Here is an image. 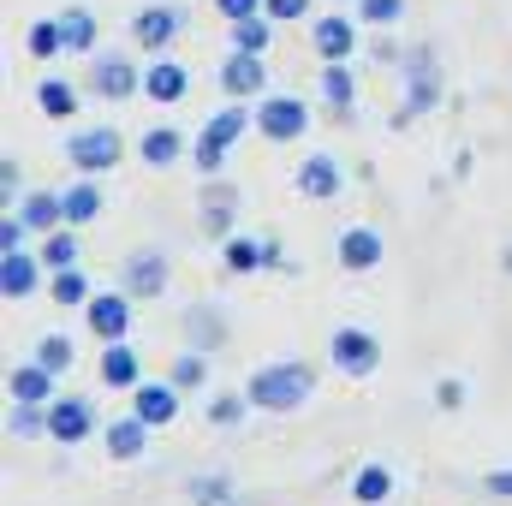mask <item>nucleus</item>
<instances>
[{"label":"nucleus","mask_w":512,"mask_h":506,"mask_svg":"<svg viewBox=\"0 0 512 506\" xmlns=\"http://www.w3.org/2000/svg\"><path fill=\"white\" fill-rule=\"evenodd\" d=\"M137 155H143V167L161 173V167H173V161L191 155V137H185L179 126H149L143 137H137Z\"/></svg>","instance_id":"22"},{"label":"nucleus","mask_w":512,"mask_h":506,"mask_svg":"<svg viewBox=\"0 0 512 506\" xmlns=\"http://www.w3.org/2000/svg\"><path fill=\"white\" fill-rule=\"evenodd\" d=\"M370 60H382V66H399V60H405V48H393V42H376V48H370Z\"/></svg>","instance_id":"48"},{"label":"nucleus","mask_w":512,"mask_h":506,"mask_svg":"<svg viewBox=\"0 0 512 506\" xmlns=\"http://www.w3.org/2000/svg\"><path fill=\"white\" fill-rule=\"evenodd\" d=\"M24 239H30V227H24V221H18V209H12V215L0 221V251H24Z\"/></svg>","instance_id":"45"},{"label":"nucleus","mask_w":512,"mask_h":506,"mask_svg":"<svg viewBox=\"0 0 512 506\" xmlns=\"http://www.w3.org/2000/svg\"><path fill=\"white\" fill-rule=\"evenodd\" d=\"M18 221H24L30 233H54V227H66L60 191H24V203H18Z\"/></svg>","instance_id":"25"},{"label":"nucleus","mask_w":512,"mask_h":506,"mask_svg":"<svg viewBox=\"0 0 512 506\" xmlns=\"http://www.w3.org/2000/svg\"><path fill=\"white\" fill-rule=\"evenodd\" d=\"M215 12H221L227 24H239V18H256V12H262V0H215Z\"/></svg>","instance_id":"46"},{"label":"nucleus","mask_w":512,"mask_h":506,"mask_svg":"<svg viewBox=\"0 0 512 506\" xmlns=\"http://www.w3.org/2000/svg\"><path fill=\"white\" fill-rule=\"evenodd\" d=\"M215 84L227 90V102H251L268 90V54H245V48H233L221 66H215Z\"/></svg>","instance_id":"10"},{"label":"nucleus","mask_w":512,"mask_h":506,"mask_svg":"<svg viewBox=\"0 0 512 506\" xmlns=\"http://www.w3.org/2000/svg\"><path fill=\"white\" fill-rule=\"evenodd\" d=\"M501 268H507V274H512V245H507V251H501Z\"/></svg>","instance_id":"49"},{"label":"nucleus","mask_w":512,"mask_h":506,"mask_svg":"<svg viewBox=\"0 0 512 506\" xmlns=\"http://www.w3.org/2000/svg\"><path fill=\"white\" fill-rule=\"evenodd\" d=\"M435 405H441V411H459V405H465V381L441 376V381H435Z\"/></svg>","instance_id":"44"},{"label":"nucleus","mask_w":512,"mask_h":506,"mask_svg":"<svg viewBox=\"0 0 512 506\" xmlns=\"http://www.w3.org/2000/svg\"><path fill=\"white\" fill-rule=\"evenodd\" d=\"M447 102V78H441V54L429 48V42H411L405 48V60H399V108L387 114V126L405 131L411 120H423V114H435Z\"/></svg>","instance_id":"1"},{"label":"nucleus","mask_w":512,"mask_h":506,"mask_svg":"<svg viewBox=\"0 0 512 506\" xmlns=\"http://www.w3.org/2000/svg\"><path fill=\"white\" fill-rule=\"evenodd\" d=\"M143 96H149V102H161V108H173V102H185V96H191V72H185L179 60L155 54V66L143 72Z\"/></svg>","instance_id":"21"},{"label":"nucleus","mask_w":512,"mask_h":506,"mask_svg":"<svg viewBox=\"0 0 512 506\" xmlns=\"http://www.w3.org/2000/svg\"><path fill=\"white\" fill-rule=\"evenodd\" d=\"M352 501H358V506H387V501H393V471L376 465V459H370V465H358V471H352Z\"/></svg>","instance_id":"28"},{"label":"nucleus","mask_w":512,"mask_h":506,"mask_svg":"<svg viewBox=\"0 0 512 506\" xmlns=\"http://www.w3.org/2000/svg\"><path fill=\"white\" fill-rule=\"evenodd\" d=\"M399 18H405V0H358V24H370V30H387Z\"/></svg>","instance_id":"41"},{"label":"nucleus","mask_w":512,"mask_h":506,"mask_svg":"<svg viewBox=\"0 0 512 506\" xmlns=\"http://www.w3.org/2000/svg\"><path fill=\"white\" fill-rule=\"evenodd\" d=\"M256 131L268 143H298L310 131V102L304 96H256Z\"/></svg>","instance_id":"7"},{"label":"nucleus","mask_w":512,"mask_h":506,"mask_svg":"<svg viewBox=\"0 0 512 506\" xmlns=\"http://www.w3.org/2000/svg\"><path fill=\"white\" fill-rule=\"evenodd\" d=\"M143 381V364H137V352H131L126 340H114L108 352H102V387H114V393H131Z\"/></svg>","instance_id":"27"},{"label":"nucleus","mask_w":512,"mask_h":506,"mask_svg":"<svg viewBox=\"0 0 512 506\" xmlns=\"http://www.w3.org/2000/svg\"><path fill=\"white\" fill-rule=\"evenodd\" d=\"M179 399H185V393H179L173 381H137V387H131V411H137L149 429L179 423Z\"/></svg>","instance_id":"18"},{"label":"nucleus","mask_w":512,"mask_h":506,"mask_svg":"<svg viewBox=\"0 0 512 506\" xmlns=\"http://www.w3.org/2000/svg\"><path fill=\"white\" fill-rule=\"evenodd\" d=\"M328 364L352 381L376 376V370H382V340H376L370 328H334V334H328Z\"/></svg>","instance_id":"5"},{"label":"nucleus","mask_w":512,"mask_h":506,"mask_svg":"<svg viewBox=\"0 0 512 506\" xmlns=\"http://www.w3.org/2000/svg\"><path fill=\"white\" fill-rule=\"evenodd\" d=\"M0 197H6V203L24 197V167H18V155H0Z\"/></svg>","instance_id":"42"},{"label":"nucleus","mask_w":512,"mask_h":506,"mask_svg":"<svg viewBox=\"0 0 512 506\" xmlns=\"http://www.w3.org/2000/svg\"><path fill=\"white\" fill-rule=\"evenodd\" d=\"M167 381H173L179 393H197V387L209 381V352H191V346H185V352L167 364Z\"/></svg>","instance_id":"37"},{"label":"nucleus","mask_w":512,"mask_h":506,"mask_svg":"<svg viewBox=\"0 0 512 506\" xmlns=\"http://www.w3.org/2000/svg\"><path fill=\"white\" fill-rule=\"evenodd\" d=\"M90 90L102 102H126V96H143V72L131 66L126 54H96L90 60Z\"/></svg>","instance_id":"14"},{"label":"nucleus","mask_w":512,"mask_h":506,"mask_svg":"<svg viewBox=\"0 0 512 506\" xmlns=\"http://www.w3.org/2000/svg\"><path fill=\"white\" fill-rule=\"evenodd\" d=\"M54 387H60V376H54L48 364H36V358H30V364H18V370L6 376V393H12V399H24V405H54V399H60Z\"/></svg>","instance_id":"24"},{"label":"nucleus","mask_w":512,"mask_h":506,"mask_svg":"<svg viewBox=\"0 0 512 506\" xmlns=\"http://www.w3.org/2000/svg\"><path fill=\"white\" fill-rule=\"evenodd\" d=\"M268 42H274V18H268V12H256V18H239V24H233V48H245V54H268Z\"/></svg>","instance_id":"39"},{"label":"nucleus","mask_w":512,"mask_h":506,"mask_svg":"<svg viewBox=\"0 0 512 506\" xmlns=\"http://www.w3.org/2000/svg\"><path fill=\"white\" fill-rule=\"evenodd\" d=\"M90 435H102L96 405L78 399V393H60V399L48 405V441H54V447H78V441H90Z\"/></svg>","instance_id":"9"},{"label":"nucleus","mask_w":512,"mask_h":506,"mask_svg":"<svg viewBox=\"0 0 512 506\" xmlns=\"http://www.w3.org/2000/svg\"><path fill=\"white\" fill-rule=\"evenodd\" d=\"M292 185H298V197H310V203H334V197L346 191V173H340V161H334L328 149H310V155L298 161Z\"/></svg>","instance_id":"13"},{"label":"nucleus","mask_w":512,"mask_h":506,"mask_svg":"<svg viewBox=\"0 0 512 506\" xmlns=\"http://www.w3.org/2000/svg\"><path fill=\"white\" fill-rule=\"evenodd\" d=\"M179 328H185V346H191V352H209V358H215V352L227 346V316H221L209 298H203V304H185Z\"/></svg>","instance_id":"17"},{"label":"nucleus","mask_w":512,"mask_h":506,"mask_svg":"<svg viewBox=\"0 0 512 506\" xmlns=\"http://www.w3.org/2000/svg\"><path fill=\"white\" fill-rule=\"evenodd\" d=\"M179 30H185V12L167 6V0H161V6H143V12L131 18V42H137L143 54H167V42H173Z\"/></svg>","instance_id":"15"},{"label":"nucleus","mask_w":512,"mask_h":506,"mask_svg":"<svg viewBox=\"0 0 512 506\" xmlns=\"http://www.w3.org/2000/svg\"><path fill=\"white\" fill-rule=\"evenodd\" d=\"M36 108H42L48 120H78V90H72L66 78H42V84H36Z\"/></svg>","instance_id":"31"},{"label":"nucleus","mask_w":512,"mask_h":506,"mask_svg":"<svg viewBox=\"0 0 512 506\" xmlns=\"http://www.w3.org/2000/svg\"><path fill=\"white\" fill-rule=\"evenodd\" d=\"M251 411H256V405L245 399V387H239V393H215V399H209V423H215V429H239Z\"/></svg>","instance_id":"40"},{"label":"nucleus","mask_w":512,"mask_h":506,"mask_svg":"<svg viewBox=\"0 0 512 506\" xmlns=\"http://www.w3.org/2000/svg\"><path fill=\"white\" fill-rule=\"evenodd\" d=\"M48 280V262L42 256H30V251H0V298H30L36 286Z\"/></svg>","instance_id":"19"},{"label":"nucleus","mask_w":512,"mask_h":506,"mask_svg":"<svg viewBox=\"0 0 512 506\" xmlns=\"http://www.w3.org/2000/svg\"><path fill=\"white\" fill-rule=\"evenodd\" d=\"M60 209H66V227H90L96 215H102V185H66L60 191Z\"/></svg>","instance_id":"30"},{"label":"nucleus","mask_w":512,"mask_h":506,"mask_svg":"<svg viewBox=\"0 0 512 506\" xmlns=\"http://www.w3.org/2000/svg\"><path fill=\"white\" fill-rule=\"evenodd\" d=\"M6 435H12V441H42V435H48V405H24V399H12V411H6Z\"/></svg>","instance_id":"35"},{"label":"nucleus","mask_w":512,"mask_h":506,"mask_svg":"<svg viewBox=\"0 0 512 506\" xmlns=\"http://www.w3.org/2000/svg\"><path fill=\"white\" fill-rule=\"evenodd\" d=\"M245 131H256V108H245V102L215 108V114H209V126L191 137V167H197L203 179H215V173L227 167V149H233Z\"/></svg>","instance_id":"3"},{"label":"nucleus","mask_w":512,"mask_h":506,"mask_svg":"<svg viewBox=\"0 0 512 506\" xmlns=\"http://www.w3.org/2000/svg\"><path fill=\"white\" fill-rule=\"evenodd\" d=\"M310 48H316L322 60H352V54H358V24L340 18V12L310 18Z\"/></svg>","instance_id":"20"},{"label":"nucleus","mask_w":512,"mask_h":506,"mask_svg":"<svg viewBox=\"0 0 512 506\" xmlns=\"http://www.w3.org/2000/svg\"><path fill=\"white\" fill-rule=\"evenodd\" d=\"M262 12L274 24H298V18H310V0H262Z\"/></svg>","instance_id":"43"},{"label":"nucleus","mask_w":512,"mask_h":506,"mask_svg":"<svg viewBox=\"0 0 512 506\" xmlns=\"http://www.w3.org/2000/svg\"><path fill=\"white\" fill-rule=\"evenodd\" d=\"M24 54H30V60H54V54H66V30H60V18H36V24L24 30Z\"/></svg>","instance_id":"34"},{"label":"nucleus","mask_w":512,"mask_h":506,"mask_svg":"<svg viewBox=\"0 0 512 506\" xmlns=\"http://www.w3.org/2000/svg\"><path fill=\"white\" fill-rule=\"evenodd\" d=\"M36 364H48L54 376H72V364H78V346H72L66 334H42V340H36Z\"/></svg>","instance_id":"38"},{"label":"nucleus","mask_w":512,"mask_h":506,"mask_svg":"<svg viewBox=\"0 0 512 506\" xmlns=\"http://www.w3.org/2000/svg\"><path fill=\"white\" fill-rule=\"evenodd\" d=\"M197 221H203V233L209 239H233L239 233V185H227L221 173L215 179H203V191H197Z\"/></svg>","instance_id":"8"},{"label":"nucleus","mask_w":512,"mask_h":506,"mask_svg":"<svg viewBox=\"0 0 512 506\" xmlns=\"http://www.w3.org/2000/svg\"><path fill=\"white\" fill-rule=\"evenodd\" d=\"M131 298L126 286H114V292H96L90 304H84V322H90V334L102 340V346H114V340H126L131 334Z\"/></svg>","instance_id":"11"},{"label":"nucleus","mask_w":512,"mask_h":506,"mask_svg":"<svg viewBox=\"0 0 512 506\" xmlns=\"http://www.w3.org/2000/svg\"><path fill=\"white\" fill-rule=\"evenodd\" d=\"M42 262H48V274H60V268H78V227H54V233H42Z\"/></svg>","instance_id":"36"},{"label":"nucleus","mask_w":512,"mask_h":506,"mask_svg":"<svg viewBox=\"0 0 512 506\" xmlns=\"http://www.w3.org/2000/svg\"><path fill=\"white\" fill-rule=\"evenodd\" d=\"M316 393V370L298 364V358H280V364H262L245 376V399L256 411H298L304 399Z\"/></svg>","instance_id":"2"},{"label":"nucleus","mask_w":512,"mask_h":506,"mask_svg":"<svg viewBox=\"0 0 512 506\" xmlns=\"http://www.w3.org/2000/svg\"><path fill=\"white\" fill-rule=\"evenodd\" d=\"M316 90H322V108L334 120H352L358 114V72H352V60H322Z\"/></svg>","instance_id":"16"},{"label":"nucleus","mask_w":512,"mask_h":506,"mask_svg":"<svg viewBox=\"0 0 512 506\" xmlns=\"http://www.w3.org/2000/svg\"><path fill=\"white\" fill-rule=\"evenodd\" d=\"M221 268H227V274H262V268H268V239L233 233V239L221 245Z\"/></svg>","instance_id":"26"},{"label":"nucleus","mask_w":512,"mask_h":506,"mask_svg":"<svg viewBox=\"0 0 512 506\" xmlns=\"http://www.w3.org/2000/svg\"><path fill=\"white\" fill-rule=\"evenodd\" d=\"M167 280H173V256L161 251V245H143V251H131L126 262H120V286H126L137 304L161 298V292H167Z\"/></svg>","instance_id":"6"},{"label":"nucleus","mask_w":512,"mask_h":506,"mask_svg":"<svg viewBox=\"0 0 512 506\" xmlns=\"http://www.w3.org/2000/svg\"><path fill=\"white\" fill-rule=\"evenodd\" d=\"M483 489H489L495 501H512V465H507V471H489V477H483Z\"/></svg>","instance_id":"47"},{"label":"nucleus","mask_w":512,"mask_h":506,"mask_svg":"<svg viewBox=\"0 0 512 506\" xmlns=\"http://www.w3.org/2000/svg\"><path fill=\"white\" fill-rule=\"evenodd\" d=\"M66 161H72V173L102 179V173H114V167L126 161V137L114 126H84V131L66 137Z\"/></svg>","instance_id":"4"},{"label":"nucleus","mask_w":512,"mask_h":506,"mask_svg":"<svg viewBox=\"0 0 512 506\" xmlns=\"http://www.w3.org/2000/svg\"><path fill=\"white\" fill-rule=\"evenodd\" d=\"M48 298H54L60 310H84V304L96 298V286H90L84 268H60V274H48Z\"/></svg>","instance_id":"29"},{"label":"nucleus","mask_w":512,"mask_h":506,"mask_svg":"<svg viewBox=\"0 0 512 506\" xmlns=\"http://www.w3.org/2000/svg\"><path fill=\"white\" fill-rule=\"evenodd\" d=\"M149 423L137 417V411H126V417H114V423H102V447L114 453V459H143L149 453Z\"/></svg>","instance_id":"23"},{"label":"nucleus","mask_w":512,"mask_h":506,"mask_svg":"<svg viewBox=\"0 0 512 506\" xmlns=\"http://www.w3.org/2000/svg\"><path fill=\"white\" fill-rule=\"evenodd\" d=\"M185 495H191V506H239V489H233V477L227 471H203V477H191L185 483Z\"/></svg>","instance_id":"32"},{"label":"nucleus","mask_w":512,"mask_h":506,"mask_svg":"<svg viewBox=\"0 0 512 506\" xmlns=\"http://www.w3.org/2000/svg\"><path fill=\"white\" fill-rule=\"evenodd\" d=\"M60 30H66V54H90L96 48V12L90 6H66Z\"/></svg>","instance_id":"33"},{"label":"nucleus","mask_w":512,"mask_h":506,"mask_svg":"<svg viewBox=\"0 0 512 506\" xmlns=\"http://www.w3.org/2000/svg\"><path fill=\"white\" fill-rule=\"evenodd\" d=\"M382 233L370 227V221H352V227H340V239H334V262L346 268V274H370V268H382Z\"/></svg>","instance_id":"12"}]
</instances>
